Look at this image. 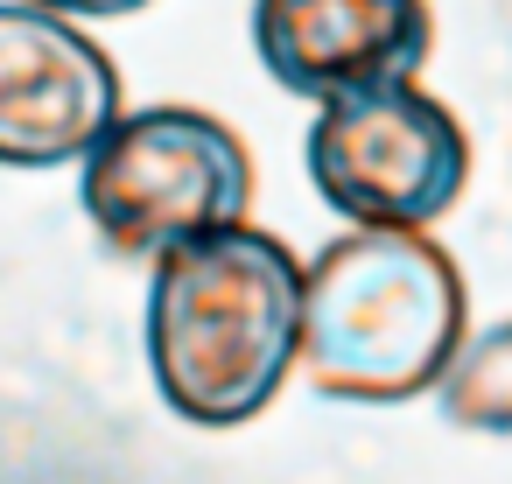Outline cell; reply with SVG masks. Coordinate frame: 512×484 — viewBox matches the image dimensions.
<instances>
[{
	"label": "cell",
	"mask_w": 512,
	"mask_h": 484,
	"mask_svg": "<svg viewBox=\"0 0 512 484\" xmlns=\"http://www.w3.org/2000/svg\"><path fill=\"white\" fill-rule=\"evenodd\" d=\"M302 260L253 225L204 232L155 260L148 372L176 421L239 428L302 365Z\"/></svg>",
	"instance_id": "6da1fadb"
},
{
	"label": "cell",
	"mask_w": 512,
	"mask_h": 484,
	"mask_svg": "<svg viewBox=\"0 0 512 484\" xmlns=\"http://www.w3.org/2000/svg\"><path fill=\"white\" fill-rule=\"evenodd\" d=\"M463 316L470 288L428 232H344L302 274V372L365 407L435 393Z\"/></svg>",
	"instance_id": "7a4b0ae2"
},
{
	"label": "cell",
	"mask_w": 512,
	"mask_h": 484,
	"mask_svg": "<svg viewBox=\"0 0 512 484\" xmlns=\"http://www.w3.org/2000/svg\"><path fill=\"white\" fill-rule=\"evenodd\" d=\"M78 197L113 253L162 260L204 232L246 225L253 155L197 106H148L106 127V141L85 155Z\"/></svg>",
	"instance_id": "3957f363"
},
{
	"label": "cell",
	"mask_w": 512,
	"mask_h": 484,
	"mask_svg": "<svg viewBox=\"0 0 512 484\" xmlns=\"http://www.w3.org/2000/svg\"><path fill=\"white\" fill-rule=\"evenodd\" d=\"M309 183L351 232H428L470 183V134L421 85L358 92L316 113Z\"/></svg>",
	"instance_id": "277c9868"
},
{
	"label": "cell",
	"mask_w": 512,
	"mask_h": 484,
	"mask_svg": "<svg viewBox=\"0 0 512 484\" xmlns=\"http://www.w3.org/2000/svg\"><path fill=\"white\" fill-rule=\"evenodd\" d=\"M120 120L113 57L64 15L0 0V162L57 169L85 162Z\"/></svg>",
	"instance_id": "5b68a950"
},
{
	"label": "cell",
	"mask_w": 512,
	"mask_h": 484,
	"mask_svg": "<svg viewBox=\"0 0 512 484\" xmlns=\"http://www.w3.org/2000/svg\"><path fill=\"white\" fill-rule=\"evenodd\" d=\"M253 50L295 99L337 106L414 85L435 50L428 0H253Z\"/></svg>",
	"instance_id": "8992f818"
},
{
	"label": "cell",
	"mask_w": 512,
	"mask_h": 484,
	"mask_svg": "<svg viewBox=\"0 0 512 484\" xmlns=\"http://www.w3.org/2000/svg\"><path fill=\"white\" fill-rule=\"evenodd\" d=\"M442 421L470 428V435H512V316L463 337V351L449 358L442 386Z\"/></svg>",
	"instance_id": "52a82bcc"
},
{
	"label": "cell",
	"mask_w": 512,
	"mask_h": 484,
	"mask_svg": "<svg viewBox=\"0 0 512 484\" xmlns=\"http://www.w3.org/2000/svg\"><path fill=\"white\" fill-rule=\"evenodd\" d=\"M15 8H43V15H85V22H106V15H141L148 0H15Z\"/></svg>",
	"instance_id": "ba28073f"
}]
</instances>
